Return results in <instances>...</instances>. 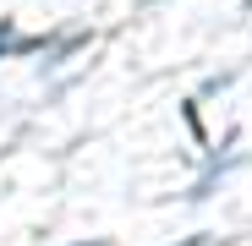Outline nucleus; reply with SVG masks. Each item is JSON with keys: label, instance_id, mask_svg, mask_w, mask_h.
Segmentation results:
<instances>
[{"label": "nucleus", "instance_id": "1", "mask_svg": "<svg viewBox=\"0 0 252 246\" xmlns=\"http://www.w3.org/2000/svg\"><path fill=\"white\" fill-rule=\"evenodd\" d=\"M77 50H88V33H71V38H61V44L50 50V60H44V66H66Z\"/></svg>", "mask_w": 252, "mask_h": 246}, {"label": "nucleus", "instance_id": "2", "mask_svg": "<svg viewBox=\"0 0 252 246\" xmlns=\"http://www.w3.org/2000/svg\"><path fill=\"white\" fill-rule=\"evenodd\" d=\"M181 120H187L192 142H203V148H208V132H203V115H197V99H187V104H181Z\"/></svg>", "mask_w": 252, "mask_h": 246}, {"label": "nucleus", "instance_id": "3", "mask_svg": "<svg viewBox=\"0 0 252 246\" xmlns=\"http://www.w3.org/2000/svg\"><path fill=\"white\" fill-rule=\"evenodd\" d=\"M6 50H11V55H38V50H50V33H28V38H11Z\"/></svg>", "mask_w": 252, "mask_h": 246}, {"label": "nucleus", "instance_id": "4", "mask_svg": "<svg viewBox=\"0 0 252 246\" xmlns=\"http://www.w3.org/2000/svg\"><path fill=\"white\" fill-rule=\"evenodd\" d=\"M230 82H236V71H220V77H208V82H203V93H225Z\"/></svg>", "mask_w": 252, "mask_h": 246}, {"label": "nucleus", "instance_id": "5", "mask_svg": "<svg viewBox=\"0 0 252 246\" xmlns=\"http://www.w3.org/2000/svg\"><path fill=\"white\" fill-rule=\"evenodd\" d=\"M11 33H17V22H11V17H0V38H11Z\"/></svg>", "mask_w": 252, "mask_h": 246}, {"label": "nucleus", "instance_id": "6", "mask_svg": "<svg viewBox=\"0 0 252 246\" xmlns=\"http://www.w3.org/2000/svg\"><path fill=\"white\" fill-rule=\"evenodd\" d=\"M203 241H208V235H187V241H176V246H203Z\"/></svg>", "mask_w": 252, "mask_h": 246}, {"label": "nucleus", "instance_id": "7", "mask_svg": "<svg viewBox=\"0 0 252 246\" xmlns=\"http://www.w3.org/2000/svg\"><path fill=\"white\" fill-rule=\"evenodd\" d=\"M77 246H110V241H77Z\"/></svg>", "mask_w": 252, "mask_h": 246}]
</instances>
